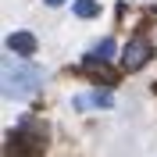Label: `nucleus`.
Instances as JSON below:
<instances>
[{"label": "nucleus", "mask_w": 157, "mask_h": 157, "mask_svg": "<svg viewBox=\"0 0 157 157\" xmlns=\"http://www.w3.org/2000/svg\"><path fill=\"white\" fill-rule=\"evenodd\" d=\"M39 82H43V71L36 68V64H14V61H4V97L11 100H29L32 93L39 89Z\"/></svg>", "instance_id": "nucleus-1"}, {"label": "nucleus", "mask_w": 157, "mask_h": 157, "mask_svg": "<svg viewBox=\"0 0 157 157\" xmlns=\"http://www.w3.org/2000/svg\"><path fill=\"white\" fill-rule=\"evenodd\" d=\"M147 61H150V43H147L143 36H136V39L125 47V54H121V64H125L128 71H136V68H143Z\"/></svg>", "instance_id": "nucleus-2"}, {"label": "nucleus", "mask_w": 157, "mask_h": 157, "mask_svg": "<svg viewBox=\"0 0 157 157\" xmlns=\"http://www.w3.org/2000/svg\"><path fill=\"white\" fill-rule=\"evenodd\" d=\"M7 50L29 57V54H36V36H32V32H11L7 36Z\"/></svg>", "instance_id": "nucleus-3"}, {"label": "nucleus", "mask_w": 157, "mask_h": 157, "mask_svg": "<svg viewBox=\"0 0 157 157\" xmlns=\"http://www.w3.org/2000/svg\"><path fill=\"white\" fill-rule=\"evenodd\" d=\"M111 104H114V97H111L107 89H104V93H82V97H75V107L78 111H86V107H111Z\"/></svg>", "instance_id": "nucleus-4"}, {"label": "nucleus", "mask_w": 157, "mask_h": 157, "mask_svg": "<svg viewBox=\"0 0 157 157\" xmlns=\"http://www.w3.org/2000/svg\"><path fill=\"white\" fill-rule=\"evenodd\" d=\"M111 54H114V39H100V47H97V50H93V54L86 57V64H104Z\"/></svg>", "instance_id": "nucleus-5"}, {"label": "nucleus", "mask_w": 157, "mask_h": 157, "mask_svg": "<svg viewBox=\"0 0 157 157\" xmlns=\"http://www.w3.org/2000/svg\"><path fill=\"white\" fill-rule=\"evenodd\" d=\"M97 11H100L97 0H75V14H78V18H93Z\"/></svg>", "instance_id": "nucleus-6"}, {"label": "nucleus", "mask_w": 157, "mask_h": 157, "mask_svg": "<svg viewBox=\"0 0 157 157\" xmlns=\"http://www.w3.org/2000/svg\"><path fill=\"white\" fill-rule=\"evenodd\" d=\"M47 4H50V7H57V4H64V0H47Z\"/></svg>", "instance_id": "nucleus-7"}]
</instances>
